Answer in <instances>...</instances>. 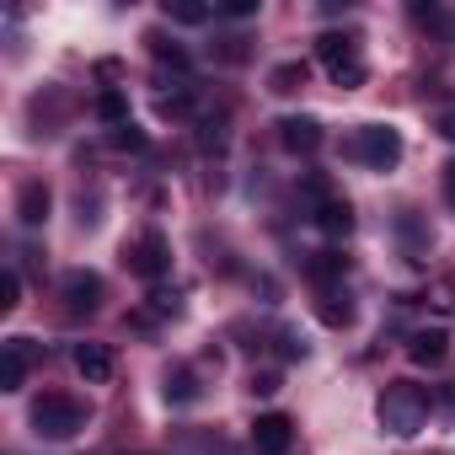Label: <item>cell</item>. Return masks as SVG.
<instances>
[{
  "mask_svg": "<svg viewBox=\"0 0 455 455\" xmlns=\"http://www.w3.org/2000/svg\"><path fill=\"white\" fill-rule=\"evenodd\" d=\"M428 412H434V402H428V391L412 386V380H386V391H380V402H375L380 428L396 434V439H412L418 428H428Z\"/></svg>",
  "mask_w": 455,
  "mask_h": 455,
  "instance_id": "1",
  "label": "cell"
},
{
  "mask_svg": "<svg viewBox=\"0 0 455 455\" xmlns=\"http://www.w3.org/2000/svg\"><path fill=\"white\" fill-rule=\"evenodd\" d=\"M86 402L81 396H70V391H44L38 402H33V434L38 439H76L81 428H86Z\"/></svg>",
  "mask_w": 455,
  "mask_h": 455,
  "instance_id": "2",
  "label": "cell"
},
{
  "mask_svg": "<svg viewBox=\"0 0 455 455\" xmlns=\"http://www.w3.org/2000/svg\"><path fill=\"white\" fill-rule=\"evenodd\" d=\"M316 60H322V70L332 76V86H343V92L364 86V76H370L364 49H359L354 33H322V38H316Z\"/></svg>",
  "mask_w": 455,
  "mask_h": 455,
  "instance_id": "3",
  "label": "cell"
},
{
  "mask_svg": "<svg viewBox=\"0 0 455 455\" xmlns=\"http://www.w3.org/2000/svg\"><path fill=\"white\" fill-rule=\"evenodd\" d=\"M306 204H311V214H316V225H322V231L338 242V236H348L354 231V204L322 177V172H311L306 177Z\"/></svg>",
  "mask_w": 455,
  "mask_h": 455,
  "instance_id": "4",
  "label": "cell"
},
{
  "mask_svg": "<svg viewBox=\"0 0 455 455\" xmlns=\"http://www.w3.org/2000/svg\"><path fill=\"white\" fill-rule=\"evenodd\" d=\"M348 156H354L359 166H370V172H391V166L402 161V134H396L391 124H364V129H354Z\"/></svg>",
  "mask_w": 455,
  "mask_h": 455,
  "instance_id": "5",
  "label": "cell"
},
{
  "mask_svg": "<svg viewBox=\"0 0 455 455\" xmlns=\"http://www.w3.org/2000/svg\"><path fill=\"white\" fill-rule=\"evenodd\" d=\"M124 268L145 284H161L172 274V242L161 231H140L134 242H124Z\"/></svg>",
  "mask_w": 455,
  "mask_h": 455,
  "instance_id": "6",
  "label": "cell"
},
{
  "mask_svg": "<svg viewBox=\"0 0 455 455\" xmlns=\"http://www.w3.org/2000/svg\"><path fill=\"white\" fill-rule=\"evenodd\" d=\"M38 359H44V348L33 338H6L0 343V391H22V380Z\"/></svg>",
  "mask_w": 455,
  "mask_h": 455,
  "instance_id": "7",
  "label": "cell"
},
{
  "mask_svg": "<svg viewBox=\"0 0 455 455\" xmlns=\"http://www.w3.org/2000/svg\"><path fill=\"white\" fill-rule=\"evenodd\" d=\"M60 295H65L70 311H97V306L108 300V284H102V274H92V268H70V274L60 279Z\"/></svg>",
  "mask_w": 455,
  "mask_h": 455,
  "instance_id": "8",
  "label": "cell"
},
{
  "mask_svg": "<svg viewBox=\"0 0 455 455\" xmlns=\"http://www.w3.org/2000/svg\"><path fill=\"white\" fill-rule=\"evenodd\" d=\"M76 375L86 380V386H108L113 375H118V359H113V348L108 343H76Z\"/></svg>",
  "mask_w": 455,
  "mask_h": 455,
  "instance_id": "9",
  "label": "cell"
},
{
  "mask_svg": "<svg viewBox=\"0 0 455 455\" xmlns=\"http://www.w3.org/2000/svg\"><path fill=\"white\" fill-rule=\"evenodd\" d=\"M322 124L316 118H306V113H295V118H279V145L290 150V156H316L322 150Z\"/></svg>",
  "mask_w": 455,
  "mask_h": 455,
  "instance_id": "10",
  "label": "cell"
},
{
  "mask_svg": "<svg viewBox=\"0 0 455 455\" xmlns=\"http://www.w3.org/2000/svg\"><path fill=\"white\" fill-rule=\"evenodd\" d=\"M252 444H258V455H284V450L295 444V423H290L284 412H263V418L252 423Z\"/></svg>",
  "mask_w": 455,
  "mask_h": 455,
  "instance_id": "11",
  "label": "cell"
},
{
  "mask_svg": "<svg viewBox=\"0 0 455 455\" xmlns=\"http://www.w3.org/2000/svg\"><path fill=\"white\" fill-rule=\"evenodd\" d=\"M444 354H450L444 327H423V332L407 338V359H412V364H444Z\"/></svg>",
  "mask_w": 455,
  "mask_h": 455,
  "instance_id": "12",
  "label": "cell"
},
{
  "mask_svg": "<svg viewBox=\"0 0 455 455\" xmlns=\"http://www.w3.org/2000/svg\"><path fill=\"white\" fill-rule=\"evenodd\" d=\"M49 204H54L49 182H22V193H17V220H22V225H44V220H49Z\"/></svg>",
  "mask_w": 455,
  "mask_h": 455,
  "instance_id": "13",
  "label": "cell"
},
{
  "mask_svg": "<svg viewBox=\"0 0 455 455\" xmlns=\"http://www.w3.org/2000/svg\"><path fill=\"white\" fill-rule=\"evenodd\" d=\"M316 316H322L327 327H348V322H354V306H348L343 290H316Z\"/></svg>",
  "mask_w": 455,
  "mask_h": 455,
  "instance_id": "14",
  "label": "cell"
},
{
  "mask_svg": "<svg viewBox=\"0 0 455 455\" xmlns=\"http://www.w3.org/2000/svg\"><path fill=\"white\" fill-rule=\"evenodd\" d=\"M343 268H348V258H338V252H316L306 263V274H311L316 290H332V279H343Z\"/></svg>",
  "mask_w": 455,
  "mask_h": 455,
  "instance_id": "15",
  "label": "cell"
},
{
  "mask_svg": "<svg viewBox=\"0 0 455 455\" xmlns=\"http://www.w3.org/2000/svg\"><path fill=\"white\" fill-rule=\"evenodd\" d=\"M300 86H306V65H300V60H284V65L268 70V92L290 97V92H300Z\"/></svg>",
  "mask_w": 455,
  "mask_h": 455,
  "instance_id": "16",
  "label": "cell"
},
{
  "mask_svg": "<svg viewBox=\"0 0 455 455\" xmlns=\"http://www.w3.org/2000/svg\"><path fill=\"white\" fill-rule=\"evenodd\" d=\"M214 12L198 6V0H166V22H182V28H204Z\"/></svg>",
  "mask_w": 455,
  "mask_h": 455,
  "instance_id": "17",
  "label": "cell"
},
{
  "mask_svg": "<svg viewBox=\"0 0 455 455\" xmlns=\"http://www.w3.org/2000/svg\"><path fill=\"white\" fill-rule=\"evenodd\" d=\"M97 118H102L108 129L129 124V97H124V92H102V97H97Z\"/></svg>",
  "mask_w": 455,
  "mask_h": 455,
  "instance_id": "18",
  "label": "cell"
},
{
  "mask_svg": "<svg viewBox=\"0 0 455 455\" xmlns=\"http://www.w3.org/2000/svg\"><path fill=\"white\" fill-rule=\"evenodd\" d=\"M193 396H198V380H193V370H188V364L166 370V402H193Z\"/></svg>",
  "mask_w": 455,
  "mask_h": 455,
  "instance_id": "19",
  "label": "cell"
},
{
  "mask_svg": "<svg viewBox=\"0 0 455 455\" xmlns=\"http://www.w3.org/2000/svg\"><path fill=\"white\" fill-rule=\"evenodd\" d=\"M145 44H150V54H156L161 65H172V70H188V54H182L177 44H166V38H156V33H150Z\"/></svg>",
  "mask_w": 455,
  "mask_h": 455,
  "instance_id": "20",
  "label": "cell"
},
{
  "mask_svg": "<svg viewBox=\"0 0 455 455\" xmlns=\"http://www.w3.org/2000/svg\"><path fill=\"white\" fill-rule=\"evenodd\" d=\"M22 306V279H17V268H6L0 274V311H17Z\"/></svg>",
  "mask_w": 455,
  "mask_h": 455,
  "instance_id": "21",
  "label": "cell"
},
{
  "mask_svg": "<svg viewBox=\"0 0 455 455\" xmlns=\"http://www.w3.org/2000/svg\"><path fill=\"white\" fill-rule=\"evenodd\" d=\"M108 140H113V150H145V134H140L134 124H118Z\"/></svg>",
  "mask_w": 455,
  "mask_h": 455,
  "instance_id": "22",
  "label": "cell"
},
{
  "mask_svg": "<svg viewBox=\"0 0 455 455\" xmlns=\"http://www.w3.org/2000/svg\"><path fill=\"white\" fill-rule=\"evenodd\" d=\"M428 306H434V311H455V284H450V279L434 284V290H428Z\"/></svg>",
  "mask_w": 455,
  "mask_h": 455,
  "instance_id": "23",
  "label": "cell"
},
{
  "mask_svg": "<svg viewBox=\"0 0 455 455\" xmlns=\"http://www.w3.org/2000/svg\"><path fill=\"white\" fill-rule=\"evenodd\" d=\"M412 22L434 33V28H444V12H439V6H412Z\"/></svg>",
  "mask_w": 455,
  "mask_h": 455,
  "instance_id": "24",
  "label": "cell"
},
{
  "mask_svg": "<svg viewBox=\"0 0 455 455\" xmlns=\"http://www.w3.org/2000/svg\"><path fill=\"white\" fill-rule=\"evenodd\" d=\"M252 391H258V396H274V391H279V375H274V370H252Z\"/></svg>",
  "mask_w": 455,
  "mask_h": 455,
  "instance_id": "25",
  "label": "cell"
},
{
  "mask_svg": "<svg viewBox=\"0 0 455 455\" xmlns=\"http://www.w3.org/2000/svg\"><path fill=\"white\" fill-rule=\"evenodd\" d=\"M220 12H225V17H252V12H258V0H225Z\"/></svg>",
  "mask_w": 455,
  "mask_h": 455,
  "instance_id": "26",
  "label": "cell"
},
{
  "mask_svg": "<svg viewBox=\"0 0 455 455\" xmlns=\"http://www.w3.org/2000/svg\"><path fill=\"white\" fill-rule=\"evenodd\" d=\"M434 129H439V134H444V140H450V145H455V108H444V113H439V118H434Z\"/></svg>",
  "mask_w": 455,
  "mask_h": 455,
  "instance_id": "27",
  "label": "cell"
},
{
  "mask_svg": "<svg viewBox=\"0 0 455 455\" xmlns=\"http://www.w3.org/2000/svg\"><path fill=\"white\" fill-rule=\"evenodd\" d=\"M439 182H444V204H450V209H455V161H450V166H444V177H439Z\"/></svg>",
  "mask_w": 455,
  "mask_h": 455,
  "instance_id": "28",
  "label": "cell"
}]
</instances>
